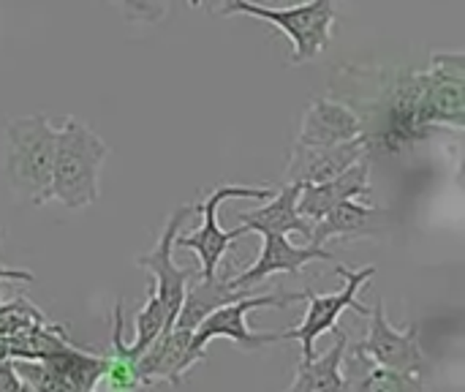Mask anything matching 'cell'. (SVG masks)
<instances>
[{"label": "cell", "mask_w": 465, "mask_h": 392, "mask_svg": "<svg viewBox=\"0 0 465 392\" xmlns=\"http://www.w3.org/2000/svg\"><path fill=\"white\" fill-rule=\"evenodd\" d=\"M390 226V216L379 207L362 205L360 199L338 202L332 210H327L311 232L313 246H327L332 237L349 240V237H371Z\"/></svg>", "instance_id": "9a60e30c"}, {"label": "cell", "mask_w": 465, "mask_h": 392, "mask_svg": "<svg viewBox=\"0 0 465 392\" xmlns=\"http://www.w3.org/2000/svg\"><path fill=\"white\" fill-rule=\"evenodd\" d=\"M27 390L22 377L16 374V366L11 357H0V392H19Z\"/></svg>", "instance_id": "7402d4cb"}, {"label": "cell", "mask_w": 465, "mask_h": 392, "mask_svg": "<svg viewBox=\"0 0 465 392\" xmlns=\"http://www.w3.org/2000/svg\"><path fill=\"white\" fill-rule=\"evenodd\" d=\"M106 142L82 120L65 117L54 128V164L49 199L68 210H82L98 199V175L106 161Z\"/></svg>", "instance_id": "7a4b0ae2"}, {"label": "cell", "mask_w": 465, "mask_h": 392, "mask_svg": "<svg viewBox=\"0 0 465 392\" xmlns=\"http://www.w3.org/2000/svg\"><path fill=\"white\" fill-rule=\"evenodd\" d=\"M191 336L193 330L169 327L136 357V377L142 387L153 382H169L172 387L183 385L185 374L204 360V355L193 349Z\"/></svg>", "instance_id": "30bf717a"}, {"label": "cell", "mask_w": 465, "mask_h": 392, "mask_svg": "<svg viewBox=\"0 0 465 392\" xmlns=\"http://www.w3.org/2000/svg\"><path fill=\"white\" fill-rule=\"evenodd\" d=\"M54 164V128L44 115L14 117L5 126L3 169L11 188L30 199V205L49 202Z\"/></svg>", "instance_id": "3957f363"}, {"label": "cell", "mask_w": 465, "mask_h": 392, "mask_svg": "<svg viewBox=\"0 0 465 392\" xmlns=\"http://www.w3.org/2000/svg\"><path fill=\"white\" fill-rule=\"evenodd\" d=\"M371 327L362 341L346 347L351 360L365 366V379L354 387L373 390V387H406L417 379L425 368V355L420 347V327L398 330L390 325L384 314V303L379 300L371 311Z\"/></svg>", "instance_id": "6da1fadb"}, {"label": "cell", "mask_w": 465, "mask_h": 392, "mask_svg": "<svg viewBox=\"0 0 465 392\" xmlns=\"http://www.w3.org/2000/svg\"><path fill=\"white\" fill-rule=\"evenodd\" d=\"M262 237H264V243H262L259 259L251 267H245L240 276L229 278V284L234 289H253L275 273L297 276L311 262H335V256L324 246H313V243L311 246H294L281 232H267Z\"/></svg>", "instance_id": "8fae6325"}, {"label": "cell", "mask_w": 465, "mask_h": 392, "mask_svg": "<svg viewBox=\"0 0 465 392\" xmlns=\"http://www.w3.org/2000/svg\"><path fill=\"white\" fill-rule=\"evenodd\" d=\"M35 276L30 273V270H16V267H5L3 262H0V284L3 281H16V284H30ZM0 300H3V292H0Z\"/></svg>", "instance_id": "603a6c76"}, {"label": "cell", "mask_w": 465, "mask_h": 392, "mask_svg": "<svg viewBox=\"0 0 465 392\" xmlns=\"http://www.w3.org/2000/svg\"><path fill=\"white\" fill-rule=\"evenodd\" d=\"M335 333V344L330 347L327 355L322 357H308L300 360L297 366V377L292 382V392H324V390H349L346 379H343V360H346V347L349 338L343 330H338V325L332 327Z\"/></svg>", "instance_id": "ac0fdd59"}, {"label": "cell", "mask_w": 465, "mask_h": 392, "mask_svg": "<svg viewBox=\"0 0 465 392\" xmlns=\"http://www.w3.org/2000/svg\"><path fill=\"white\" fill-rule=\"evenodd\" d=\"M221 16H256L262 22H270L278 27L289 41H292V65L308 63L319 57L330 38H332V25H335V0H305L297 5L286 8H270L256 0H223L218 8Z\"/></svg>", "instance_id": "277c9868"}, {"label": "cell", "mask_w": 465, "mask_h": 392, "mask_svg": "<svg viewBox=\"0 0 465 392\" xmlns=\"http://www.w3.org/2000/svg\"><path fill=\"white\" fill-rule=\"evenodd\" d=\"M251 289H234L226 278H218V276H193L185 286V297H183V306L174 317V327H183V330H193L207 314H213L215 308L226 306V303H234L240 297H248Z\"/></svg>", "instance_id": "e0dca14e"}, {"label": "cell", "mask_w": 465, "mask_h": 392, "mask_svg": "<svg viewBox=\"0 0 465 392\" xmlns=\"http://www.w3.org/2000/svg\"><path fill=\"white\" fill-rule=\"evenodd\" d=\"M335 273L346 281L341 292H332V295H313V292H305V300L308 308H305V317L302 322L294 327V330H283V341H300L302 344V360L313 357L316 352V341L330 333L338 319L343 317V311H357L362 317H368V306L360 303V289L368 286V281L376 276V267H360V270H349L343 265H335Z\"/></svg>", "instance_id": "52a82bcc"}, {"label": "cell", "mask_w": 465, "mask_h": 392, "mask_svg": "<svg viewBox=\"0 0 465 392\" xmlns=\"http://www.w3.org/2000/svg\"><path fill=\"white\" fill-rule=\"evenodd\" d=\"M463 55H433L430 68L417 74L420 79V112L422 123L463 128Z\"/></svg>", "instance_id": "ba28073f"}, {"label": "cell", "mask_w": 465, "mask_h": 392, "mask_svg": "<svg viewBox=\"0 0 465 392\" xmlns=\"http://www.w3.org/2000/svg\"><path fill=\"white\" fill-rule=\"evenodd\" d=\"M44 322H46V314L38 306H33L30 300H25V297H16L11 303L0 300V338L27 330L33 325H44Z\"/></svg>", "instance_id": "ffe728a7"}, {"label": "cell", "mask_w": 465, "mask_h": 392, "mask_svg": "<svg viewBox=\"0 0 465 392\" xmlns=\"http://www.w3.org/2000/svg\"><path fill=\"white\" fill-rule=\"evenodd\" d=\"M193 213H196V205H183V207H177V210L169 216L163 232L158 235L155 248H153L150 254H142V256L136 259V265H139L142 270H150V273H153V289H155V295L163 300V306L172 311V317H177V311H180V306H183V297H185V286H188V281L196 276V273H191V270H180V267L174 265V259H172L174 237H177L180 226L185 224V218H191Z\"/></svg>", "instance_id": "9c48e42d"}, {"label": "cell", "mask_w": 465, "mask_h": 392, "mask_svg": "<svg viewBox=\"0 0 465 392\" xmlns=\"http://www.w3.org/2000/svg\"><path fill=\"white\" fill-rule=\"evenodd\" d=\"M305 300V292H297V295H248V297H240L234 303H226L221 308H215L213 314H207L196 327H193V336H191V344L199 355H207V344L215 341V338H229L234 341L240 349L245 352H256L267 344H278L283 341V333H256L251 330V325H245V317L253 311V308H289L292 303H302Z\"/></svg>", "instance_id": "8992f818"}, {"label": "cell", "mask_w": 465, "mask_h": 392, "mask_svg": "<svg viewBox=\"0 0 465 392\" xmlns=\"http://www.w3.org/2000/svg\"><path fill=\"white\" fill-rule=\"evenodd\" d=\"M275 194L272 186H218L213 194L204 196V202L196 205V213L202 216V224L199 229L188 232V235H180L174 237V248H188L199 256V276H218V267H221V259L223 254L229 251V246L234 240H240L242 235H248L240 224L229 232H223L218 226V210L226 199H270Z\"/></svg>", "instance_id": "5b68a950"}, {"label": "cell", "mask_w": 465, "mask_h": 392, "mask_svg": "<svg viewBox=\"0 0 465 392\" xmlns=\"http://www.w3.org/2000/svg\"><path fill=\"white\" fill-rule=\"evenodd\" d=\"M371 196V161L362 156L351 166H346L341 175L324 183H305L297 196V213L316 224L327 210H332L338 202L346 199H368Z\"/></svg>", "instance_id": "7c38bea8"}, {"label": "cell", "mask_w": 465, "mask_h": 392, "mask_svg": "<svg viewBox=\"0 0 465 392\" xmlns=\"http://www.w3.org/2000/svg\"><path fill=\"white\" fill-rule=\"evenodd\" d=\"M112 3L120 5V11L131 22H150V25H155L166 14V0H112Z\"/></svg>", "instance_id": "44dd1931"}, {"label": "cell", "mask_w": 465, "mask_h": 392, "mask_svg": "<svg viewBox=\"0 0 465 392\" xmlns=\"http://www.w3.org/2000/svg\"><path fill=\"white\" fill-rule=\"evenodd\" d=\"M362 131H365L362 120L349 106L330 98H316L305 109L302 128L294 147H330V145L349 142Z\"/></svg>", "instance_id": "5bb4252c"}, {"label": "cell", "mask_w": 465, "mask_h": 392, "mask_svg": "<svg viewBox=\"0 0 465 392\" xmlns=\"http://www.w3.org/2000/svg\"><path fill=\"white\" fill-rule=\"evenodd\" d=\"M300 188H302V183H292V180L283 188H275V194L270 196V202L264 207H256V210H248V213L237 216L240 226L245 232H259V235H267V232H281V235L300 232L302 237L311 240L313 224L305 221L297 213Z\"/></svg>", "instance_id": "2e32d148"}, {"label": "cell", "mask_w": 465, "mask_h": 392, "mask_svg": "<svg viewBox=\"0 0 465 392\" xmlns=\"http://www.w3.org/2000/svg\"><path fill=\"white\" fill-rule=\"evenodd\" d=\"M371 153V139L362 131L360 136L330 145V147H292V161L286 166V180L292 183H324L341 175L346 166Z\"/></svg>", "instance_id": "4fadbf2b"}, {"label": "cell", "mask_w": 465, "mask_h": 392, "mask_svg": "<svg viewBox=\"0 0 465 392\" xmlns=\"http://www.w3.org/2000/svg\"><path fill=\"white\" fill-rule=\"evenodd\" d=\"M169 327H174V317H172V311L163 306V300L155 295V289L150 286V289H147V300H144L142 311L136 314V338H134V344H125L128 352H131L134 357H139V355H142L163 330H169Z\"/></svg>", "instance_id": "d6986e66"}, {"label": "cell", "mask_w": 465, "mask_h": 392, "mask_svg": "<svg viewBox=\"0 0 465 392\" xmlns=\"http://www.w3.org/2000/svg\"><path fill=\"white\" fill-rule=\"evenodd\" d=\"M188 3H191V5H193V8H199V5H202V3H204V0H188Z\"/></svg>", "instance_id": "cb8c5ba5"}]
</instances>
